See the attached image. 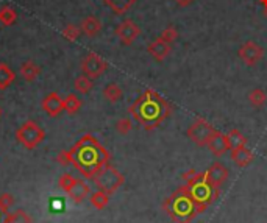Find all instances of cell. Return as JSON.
I'll return each mask as SVG.
<instances>
[{
  "label": "cell",
  "instance_id": "obj_11",
  "mask_svg": "<svg viewBox=\"0 0 267 223\" xmlns=\"http://www.w3.org/2000/svg\"><path fill=\"white\" fill-rule=\"evenodd\" d=\"M41 108L49 117H58L61 111H64V99H61L58 92H50L41 102Z\"/></svg>",
  "mask_w": 267,
  "mask_h": 223
},
{
  "label": "cell",
  "instance_id": "obj_9",
  "mask_svg": "<svg viewBox=\"0 0 267 223\" xmlns=\"http://www.w3.org/2000/svg\"><path fill=\"white\" fill-rule=\"evenodd\" d=\"M116 36L119 38V41L123 45H131L141 35V28L139 25L131 21V19H125L120 24H117L116 30H114Z\"/></svg>",
  "mask_w": 267,
  "mask_h": 223
},
{
  "label": "cell",
  "instance_id": "obj_24",
  "mask_svg": "<svg viewBox=\"0 0 267 223\" xmlns=\"http://www.w3.org/2000/svg\"><path fill=\"white\" fill-rule=\"evenodd\" d=\"M16 80V73H14V70L10 67V66H7V64H0V89H7L13 82Z\"/></svg>",
  "mask_w": 267,
  "mask_h": 223
},
{
  "label": "cell",
  "instance_id": "obj_17",
  "mask_svg": "<svg viewBox=\"0 0 267 223\" xmlns=\"http://www.w3.org/2000/svg\"><path fill=\"white\" fill-rule=\"evenodd\" d=\"M82 31L89 36V38H94V36H97L100 33V30H102V22L99 18H96V16H88V18H85L82 21V25H80Z\"/></svg>",
  "mask_w": 267,
  "mask_h": 223
},
{
  "label": "cell",
  "instance_id": "obj_30",
  "mask_svg": "<svg viewBox=\"0 0 267 223\" xmlns=\"http://www.w3.org/2000/svg\"><path fill=\"white\" fill-rule=\"evenodd\" d=\"M178 38V31L174 25H169L163 30V33L160 35V39L167 42V44H172V42H175Z\"/></svg>",
  "mask_w": 267,
  "mask_h": 223
},
{
  "label": "cell",
  "instance_id": "obj_5",
  "mask_svg": "<svg viewBox=\"0 0 267 223\" xmlns=\"http://www.w3.org/2000/svg\"><path fill=\"white\" fill-rule=\"evenodd\" d=\"M92 181L97 186L99 190H103L108 195H113L125 183V177L111 163H108L96 173V177L92 178Z\"/></svg>",
  "mask_w": 267,
  "mask_h": 223
},
{
  "label": "cell",
  "instance_id": "obj_22",
  "mask_svg": "<svg viewBox=\"0 0 267 223\" xmlns=\"http://www.w3.org/2000/svg\"><path fill=\"white\" fill-rule=\"evenodd\" d=\"M74 88L78 94H89L94 88V82H92V78L86 77V75H78L75 78V82H74Z\"/></svg>",
  "mask_w": 267,
  "mask_h": 223
},
{
  "label": "cell",
  "instance_id": "obj_15",
  "mask_svg": "<svg viewBox=\"0 0 267 223\" xmlns=\"http://www.w3.org/2000/svg\"><path fill=\"white\" fill-rule=\"evenodd\" d=\"M147 52L152 55V58H155L156 61H164L169 53H170V44L161 41L160 38H156L155 41H152L149 45H147Z\"/></svg>",
  "mask_w": 267,
  "mask_h": 223
},
{
  "label": "cell",
  "instance_id": "obj_21",
  "mask_svg": "<svg viewBox=\"0 0 267 223\" xmlns=\"http://www.w3.org/2000/svg\"><path fill=\"white\" fill-rule=\"evenodd\" d=\"M122 95H123L122 88H120L119 85H116V83H109V85H106L105 89H103V97H105L109 103H117V102L122 99Z\"/></svg>",
  "mask_w": 267,
  "mask_h": 223
},
{
  "label": "cell",
  "instance_id": "obj_13",
  "mask_svg": "<svg viewBox=\"0 0 267 223\" xmlns=\"http://www.w3.org/2000/svg\"><path fill=\"white\" fill-rule=\"evenodd\" d=\"M208 150L216 156V158H221L224 156L227 152H230V144H228V139H227V134H224L222 131H216L214 136L211 137V140L208 142Z\"/></svg>",
  "mask_w": 267,
  "mask_h": 223
},
{
  "label": "cell",
  "instance_id": "obj_7",
  "mask_svg": "<svg viewBox=\"0 0 267 223\" xmlns=\"http://www.w3.org/2000/svg\"><path fill=\"white\" fill-rule=\"evenodd\" d=\"M216 131L217 130L210 122L198 117L189 125V128H187V131H186V136L189 137V140L194 142L197 147H207Z\"/></svg>",
  "mask_w": 267,
  "mask_h": 223
},
{
  "label": "cell",
  "instance_id": "obj_6",
  "mask_svg": "<svg viewBox=\"0 0 267 223\" xmlns=\"http://www.w3.org/2000/svg\"><path fill=\"white\" fill-rule=\"evenodd\" d=\"M16 139L21 145L27 150L36 148L41 142L45 139V131L35 120H25L18 130H16Z\"/></svg>",
  "mask_w": 267,
  "mask_h": 223
},
{
  "label": "cell",
  "instance_id": "obj_20",
  "mask_svg": "<svg viewBox=\"0 0 267 223\" xmlns=\"http://www.w3.org/2000/svg\"><path fill=\"white\" fill-rule=\"evenodd\" d=\"M18 22V11L10 5L0 7V24L5 27H11Z\"/></svg>",
  "mask_w": 267,
  "mask_h": 223
},
{
  "label": "cell",
  "instance_id": "obj_14",
  "mask_svg": "<svg viewBox=\"0 0 267 223\" xmlns=\"http://www.w3.org/2000/svg\"><path fill=\"white\" fill-rule=\"evenodd\" d=\"M230 156L233 159V163L236 164L238 167H247V166L252 164L253 159H255L253 152L250 150V148H247V145H242V147L230 150Z\"/></svg>",
  "mask_w": 267,
  "mask_h": 223
},
{
  "label": "cell",
  "instance_id": "obj_29",
  "mask_svg": "<svg viewBox=\"0 0 267 223\" xmlns=\"http://www.w3.org/2000/svg\"><path fill=\"white\" fill-rule=\"evenodd\" d=\"M7 223H31V217L25 211L18 209L7 215Z\"/></svg>",
  "mask_w": 267,
  "mask_h": 223
},
{
  "label": "cell",
  "instance_id": "obj_34",
  "mask_svg": "<svg viewBox=\"0 0 267 223\" xmlns=\"http://www.w3.org/2000/svg\"><path fill=\"white\" fill-rule=\"evenodd\" d=\"M56 161H58L61 166H69V164H71V155H69V150L59 152L58 156H56Z\"/></svg>",
  "mask_w": 267,
  "mask_h": 223
},
{
  "label": "cell",
  "instance_id": "obj_35",
  "mask_svg": "<svg viewBox=\"0 0 267 223\" xmlns=\"http://www.w3.org/2000/svg\"><path fill=\"white\" fill-rule=\"evenodd\" d=\"M195 173H197V172H195L194 169H191V170H187V172H184V173L181 175V178H183L184 181H187V180H189V178H192Z\"/></svg>",
  "mask_w": 267,
  "mask_h": 223
},
{
  "label": "cell",
  "instance_id": "obj_27",
  "mask_svg": "<svg viewBox=\"0 0 267 223\" xmlns=\"http://www.w3.org/2000/svg\"><path fill=\"white\" fill-rule=\"evenodd\" d=\"M227 139H228V144H230V148H238V147H242V145H247V137L239 131V130H230V133L227 134Z\"/></svg>",
  "mask_w": 267,
  "mask_h": 223
},
{
  "label": "cell",
  "instance_id": "obj_2",
  "mask_svg": "<svg viewBox=\"0 0 267 223\" xmlns=\"http://www.w3.org/2000/svg\"><path fill=\"white\" fill-rule=\"evenodd\" d=\"M170 111L169 102L153 89H147L143 95H139L128 108L131 117L147 131L158 128L170 116Z\"/></svg>",
  "mask_w": 267,
  "mask_h": 223
},
{
  "label": "cell",
  "instance_id": "obj_36",
  "mask_svg": "<svg viewBox=\"0 0 267 223\" xmlns=\"http://www.w3.org/2000/svg\"><path fill=\"white\" fill-rule=\"evenodd\" d=\"M192 2H194V0H175V4L178 7H181V8H186V7L192 5Z\"/></svg>",
  "mask_w": 267,
  "mask_h": 223
},
{
  "label": "cell",
  "instance_id": "obj_37",
  "mask_svg": "<svg viewBox=\"0 0 267 223\" xmlns=\"http://www.w3.org/2000/svg\"><path fill=\"white\" fill-rule=\"evenodd\" d=\"M7 215L8 214H5L2 209H0V223H7Z\"/></svg>",
  "mask_w": 267,
  "mask_h": 223
},
{
  "label": "cell",
  "instance_id": "obj_1",
  "mask_svg": "<svg viewBox=\"0 0 267 223\" xmlns=\"http://www.w3.org/2000/svg\"><path fill=\"white\" fill-rule=\"evenodd\" d=\"M71 164L80 172L86 180H92L96 173L109 163L108 150L92 134H85L77 140V144L69 150Z\"/></svg>",
  "mask_w": 267,
  "mask_h": 223
},
{
  "label": "cell",
  "instance_id": "obj_19",
  "mask_svg": "<svg viewBox=\"0 0 267 223\" xmlns=\"http://www.w3.org/2000/svg\"><path fill=\"white\" fill-rule=\"evenodd\" d=\"M102 2L109 8V10H111L114 14H125V13H127L136 2H138V0H102Z\"/></svg>",
  "mask_w": 267,
  "mask_h": 223
},
{
  "label": "cell",
  "instance_id": "obj_32",
  "mask_svg": "<svg viewBox=\"0 0 267 223\" xmlns=\"http://www.w3.org/2000/svg\"><path fill=\"white\" fill-rule=\"evenodd\" d=\"M74 181H75V178L72 177L71 173H62L58 183H59V187L68 194L69 190H71V187H72V184H74Z\"/></svg>",
  "mask_w": 267,
  "mask_h": 223
},
{
  "label": "cell",
  "instance_id": "obj_4",
  "mask_svg": "<svg viewBox=\"0 0 267 223\" xmlns=\"http://www.w3.org/2000/svg\"><path fill=\"white\" fill-rule=\"evenodd\" d=\"M184 187L194 198V201L202 208V211H205L219 195V189L207 180L205 172H197L192 178L186 181Z\"/></svg>",
  "mask_w": 267,
  "mask_h": 223
},
{
  "label": "cell",
  "instance_id": "obj_40",
  "mask_svg": "<svg viewBox=\"0 0 267 223\" xmlns=\"http://www.w3.org/2000/svg\"><path fill=\"white\" fill-rule=\"evenodd\" d=\"M0 114H2V111H0Z\"/></svg>",
  "mask_w": 267,
  "mask_h": 223
},
{
  "label": "cell",
  "instance_id": "obj_31",
  "mask_svg": "<svg viewBox=\"0 0 267 223\" xmlns=\"http://www.w3.org/2000/svg\"><path fill=\"white\" fill-rule=\"evenodd\" d=\"M131 130H133V122H131L130 119L123 117V119H119V120L116 122V131H117L119 134L125 136V134H128Z\"/></svg>",
  "mask_w": 267,
  "mask_h": 223
},
{
  "label": "cell",
  "instance_id": "obj_16",
  "mask_svg": "<svg viewBox=\"0 0 267 223\" xmlns=\"http://www.w3.org/2000/svg\"><path fill=\"white\" fill-rule=\"evenodd\" d=\"M68 195H69V198L74 200L75 203H82V201H85V200L91 195V187H89L83 180L75 178V181H74L71 190L68 192Z\"/></svg>",
  "mask_w": 267,
  "mask_h": 223
},
{
  "label": "cell",
  "instance_id": "obj_38",
  "mask_svg": "<svg viewBox=\"0 0 267 223\" xmlns=\"http://www.w3.org/2000/svg\"><path fill=\"white\" fill-rule=\"evenodd\" d=\"M259 4L264 7V10H267V0H259Z\"/></svg>",
  "mask_w": 267,
  "mask_h": 223
},
{
  "label": "cell",
  "instance_id": "obj_25",
  "mask_svg": "<svg viewBox=\"0 0 267 223\" xmlns=\"http://www.w3.org/2000/svg\"><path fill=\"white\" fill-rule=\"evenodd\" d=\"M248 102L253 108H262L267 102V94L261 88H255L248 94Z\"/></svg>",
  "mask_w": 267,
  "mask_h": 223
},
{
  "label": "cell",
  "instance_id": "obj_18",
  "mask_svg": "<svg viewBox=\"0 0 267 223\" xmlns=\"http://www.w3.org/2000/svg\"><path fill=\"white\" fill-rule=\"evenodd\" d=\"M19 73H21L22 80L31 83V82H35V80L39 77L41 67L36 64V62H33V61H25L24 64L21 66V69H19Z\"/></svg>",
  "mask_w": 267,
  "mask_h": 223
},
{
  "label": "cell",
  "instance_id": "obj_26",
  "mask_svg": "<svg viewBox=\"0 0 267 223\" xmlns=\"http://www.w3.org/2000/svg\"><path fill=\"white\" fill-rule=\"evenodd\" d=\"M82 105H83L82 99L78 97V95H75V94H69L68 97L64 99V111H66L68 114L78 113V111H80V108H82Z\"/></svg>",
  "mask_w": 267,
  "mask_h": 223
},
{
  "label": "cell",
  "instance_id": "obj_8",
  "mask_svg": "<svg viewBox=\"0 0 267 223\" xmlns=\"http://www.w3.org/2000/svg\"><path fill=\"white\" fill-rule=\"evenodd\" d=\"M108 69V62L97 53H88L83 61H82V72L83 75L92 78V80H96L99 77H102Z\"/></svg>",
  "mask_w": 267,
  "mask_h": 223
},
{
  "label": "cell",
  "instance_id": "obj_10",
  "mask_svg": "<svg viewBox=\"0 0 267 223\" xmlns=\"http://www.w3.org/2000/svg\"><path fill=\"white\" fill-rule=\"evenodd\" d=\"M238 55L247 66H255L264 58V49L253 41H247L239 47Z\"/></svg>",
  "mask_w": 267,
  "mask_h": 223
},
{
  "label": "cell",
  "instance_id": "obj_28",
  "mask_svg": "<svg viewBox=\"0 0 267 223\" xmlns=\"http://www.w3.org/2000/svg\"><path fill=\"white\" fill-rule=\"evenodd\" d=\"M82 33H83L82 28L78 27V25H74V24H68L64 28H62V31H61V35L64 36V39L69 41V42L77 41L78 38H80Z\"/></svg>",
  "mask_w": 267,
  "mask_h": 223
},
{
  "label": "cell",
  "instance_id": "obj_39",
  "mask_svg": "<svg viewBox=\"0 0 267 223\" xmlns=\"http://www.w3.org/2000/svg\"><path fill=\"white\" fill-rule=\"evenodd\" d=\"M264 16H265V18H267V10H264Z\"/></svg>",
  "mask_w": 267,
  "mask_h": 223
},
{
  "label": "cell",
  "instance_id": "obj_33",
  "mask_svg": "<svg viewBox=\"0 0 267 223\" xmlns=\"http://www.w3.org/2000/svg\"><path fill=\"white\" fill-rule=\"evenodd\" d=\"M13 203H14V198H13L11 194L5 192V194L0 195V209H2L5 214H10L8 211H10V208L13 206Z\"/></svg>",
  "mask_w": 267,
  "mask_h": 223
},
{
  "label": "cell",
  "instance_id": "obj_3",
  "mask_svg": "<svg viewBox=\"0 0 267 223\" xmlns=\"http://www.w3.org/2000/svg\"><path fill=\"white\" fill-rule=\"evenodd\" d=\"M164 212L175 223H191L202 211L184 186H180L174 194L163 203Z\"/></svg>",
  "mask_w": 267,
  "mask_h": 223
},
{
  "label": "cell",
  "instance_id": "obj_12",
  "mask_svg": "<svg viewBox=\"0 0 267 223\" xmlns=\"http://www.w3.org/2000/svg\"><path fill=\"white\" fill-rule=\"evenodd\" d=\"M205 173H207V180L217 189L227 181L228 175H230L228 169L222 163H214L213 166H210V169Z\"/></svg>",
  "mask_w": 267,
  "mask_h": 223
},
{
  "label": "cell",
  "instance_id": "obj_23",
  "mask_svg": "<svg viewBox=\"0 0 267 223\" xmlns=\"http://www.w3.org/2000/svg\"><path fill=\"white\" fill-rule=\"evenodd\" d=\"M89 201H91V204L94 206V208L99 209V211H102V209L106 208L108 203H109V195H108L106 192H103V190H99V189H97L96 192L89 195Z\"/></svg>",
  "mask_w": 267,
  "mask_h": 223
}]
</instances>
